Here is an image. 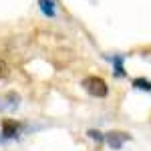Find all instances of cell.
Segmentation results:
<instances>
[{"mask_svg":"<svg viewBox=\"0 0 151 151\" xmlns=\"http://www.w3.org/2000/svg\"><path fill=\"white\" fill-rule=\"evenodd\" d=\"M131 87L137 89V91L151 93V81H149V79H145V77H135V79H131Z\"/></svg>","mask_w":151,"mask_h":151,"instance_id":"cell-7","label":"cell"},{"mask_svg":"<svg viewBox=\"0 0 151 151\" xmlns=\"http://www.w3.org/2000/svg\"><path fill=\"white\" fill-rule=\"evenodd\" d=\"M12 75V69H10V65L4 60V58H0V81H4V79H8Z\"/></svg>","mask_w":151,"mask_h":151,"instance_id":"cell-8","label":"cell"},{"mask_svg":"<svg viewBox=\"0 0 151 151\" xmlns=\"http://www.w3.org/2000/svg\"><path fill=\"white\" fill-rule=\"evenodd\" d=\"M20 107V95L16 91H6L0 95V111H16Z\"/></svg>","mask_w":151,"mask_h":151,"instance_id":"cell-4","label":"cell"},{"mask_svg":"<svg viewBox=\"0 0 151 151\" xmlns=\"http://www.w3.org/2000/svg\"><path fill=\"white\" fill-rule=\"evenodd\" d=\"M20 129H22V123H18L16 119L4 117L0 121V137L2 139H14L16 135H20Z\"/></svg>","mask_w":151,"mask_h":151,"instance_id":"cell-2","label":"cell"},{"mask_svg":"<svg viewBox=\"0 0 151 151\" xmlns=\"http://www.w3.org/2000/svg\"><path fill=\"white\" fill-rule=\"evenodd\" d=\"M111 63H113V73H115V77H125V75H127V73H125V67H123V63H125V57H123V55H113Z\"/></svg>","mask_w":151,"mask_h":151,"instance_id":"cell-6","label":"cell"},{"mask_svg":"<svg viewBox=\"0 0 151 151\" xmlns=\"http://www.w3.org/2000/svg\"><path fill=\"white\" fill-rule=\"evenodd\" d=\"M38 8L45 16L55 18L57 16V0H38Z\"/></svg>","mask_w":151,"mask_h":151,"instance_id":"cell-5","label":"cell"},{"mask_svg":"<svg viewBox=\"0 0 151 151\" xmlns=\"http://www.w3.org/2000/svg\"><path fill=\"white\" fill-rule=\"evenodd\" d=\"M81 87L85 93H89L95 99H105L109 97V85L103 77H97V75H87L81 79Z\"/></svg>","mask_w":151,"mask_h":151,"instance_id":"cell-1","label":"cell"},{"mask_svg":"<svg viewBox=\"0 0 151 151\" xmlns=\"http://www.w3.org/2000/svg\"><path fill=\"white\" fill-rule=\"evenodd\" d=\"M127 141H131V135H129L127 131H109V133H105V143L113 151L123 149V145Z\"/></svg>","mask_w":151,"mask_h":151,"instance_id":"cell-3","label":"cell"},{"mask_svg":"<svg viewBox=\"0 0 151 151\" xmlns=\"http://www.w3.org/2000/svg\"><path fill=\"white\" fill-rule=\"evenodd\" d=\"M87 135H89V139L97 141V143H105V133L97 131V129H89V131H87Z\"/></svg>","mask_w":151,"mask_h":151,"instance_id":"cell-9","label":"cell"}]
</instances>
